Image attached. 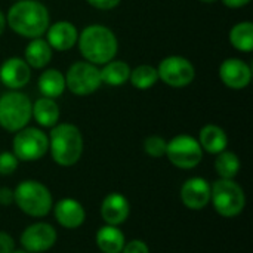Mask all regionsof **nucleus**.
<instances>
[{
	"label": "nucleus",
	"mask_w": 253,
	"mask_h": 253,
	"mask_svg": "<svg viewBox=\"0 0 253 253\" xmlns=\"http://www.w3.org/2000/svg\"><path fill=\"white\" fill-rule=\"evenodd\" d=\"M49 24V10L39 0H16L6 13V25L25 39L42 37Z\"/></svg>",
	"instance_id": "nucleus-1"
},
{
	"label": "nucleus",
	"mask_w": 253,
	"mask_h": 253,
	"mask_svg": "<svg viewBox=\"0 0 253 253\" xmlns=\"http://www.w3.org/2000/svg\"><path fill=\"white\" fill-rule=\"evenodd\" d=\"M77 44L82 56L93 65L110 62L119 52V40L114 31L101 24L84 27L82 33H79Z\"/></svg>",
	"instance_id": "nucleus-2"
},
{
	"label": "nucleus",
	"mask_w": 253,
	"mask_h": 253,
	"mask_svg": "<svg viewBox=\"0 0 253 253\" xmlns=\"http://www.w3.org/2000/svg\"><path fill=\"white\" fill-rule=\"evenodd\" d=\"M49 153L52 160L62 168L74 166L83 154L84 142L80 129L73 123H58L50 127Z\"/></svg>",
	"instance_id": "nucleus-3"
},
{
	"label": "nucleus",
	"mask_w": 253,
	"mask_h": 253,
	"mask_svg": "<svg viewBox=\"0 0 253 253\" xmlns=\"http://www.w3.org/2000/svg\"><path fill=\"white\" fill-rule=\"evenodd\" d=\"M13 203L22 213L31 218H44L52 212L53 197L43 182L24 179L13 190Z\"/></svg>",
	"instance_id": "nucleus-4"
},
{
	"label": "nucleus",
	"mask_w": 253,
	"mask_h": 253,
	"mask_svg": "<svg viewBox=\"0 0 253 253\" xmlns=\"http://www.w3.org/2000/svg\"><path fill=\"white\" fill-rule=\"evenodd\" d=\"M211 203L222 218H236L246 208V194L234 179H216L211 184Z\"/></svg>",
	"instance_id": "nucleus-5"
},
{
	"label": "nucleus",
	"mask_w": 253,
	"mask_h": 253,
	"mask_svg": "<svg viewBox=\"0 0 253 253\" xmlns=\"http://www.w3.org/2000/svg\"><path fill=\"white\" fill-rule=\"evenodd\" d=\"M33 102L24 92L9 90L0 96V127L6 132L15 133L31 120Z\"/></svg>",
	"instance_id": "nucleus-6"
},
{
	"label": "nucleus",
	"mask_w": 253,
	"mask_h": 253,
	"mask_svg": "<svg viewBox=\"0 0 253 253\" xmlns=\"http://www.w3.org/2000/svg\"><path fill=\"white\" fill-rule=\"evenodd\" d=\"M49 151V138L39 129L25 126L15 132L12 139V153L19 162H37Z\"/></svg>",
	"instance_id": "nucleus-7"
},
{
	"label": "nucleus",
	"mask_w": 253,
	"mask_h": 253,
	"mask_svg": "<svg viewBox=\"0 0 253 253\" xmlns=\"http://www.w3.org/2000/svg\"><path fill=\"white\" fill-rule=\"evenodd\" d=\"M203 150L199 141L187 133H181L168 141L166 157L178 169L190 170L197 168L203 160Z\"/></svg>",
	"instance_id": "nucleus-8"
},
{
	"label": "nucleus",
	"mask_w": 253,
	"mask_h": 253,
	"mask_svg": "<svg viewBox=\"0 0 253 253\" xmlns=\"http://www.w3.org/2000/svg\"><path fill=\"white\" fill-rule=\"evenodd\" d=\"M64 77L67 89L76 96L92 95L102 84L98 65L87 61H77L71 64Z\"/></svg>",
	"instance_id": "nucleus-9"
},
{
	"label": "nucleus",
	"mask_w": 253,
	"mask_h": 253,
	"mask_svg": "<svg viewBox=\"0 0 253 253\" xmlns=\"http://www.w3.org/2000/svg\"><path fill=\"white\" fill-rule=\"evenodd\" d=\"M159 79L170 87H187L196 79V67L181 55H170L160 61L157 67Z\"/></svg>",
	"instance_id": "nucleus-10"
},
{
	"label": "nucleus",
	"mask_w": 253,
	"mask_h": 253,
	"mask_svg": "<svg viewBox=\"0 0 253 253\" xmlns=\"http://www.w3.org/2000/svg\"><path fill=\"white\" fill-rule=\"evenodd\" d=\"M58 240L55 227L49 222H34L24 228L19 236L21 248L28 253H44L50 251Z\"/></svg>",
	"instance_id": "nucleus-11"
},
{
	"label": "nucleus",
	"mask_w": 253,
	"mask_h": 253,
	"mask_svg": "<svg viewBox=\"0 0 253 253\" xmlns=\"http://www.w3.org/2000/svg\"><path fill=\"white\" fill-rule=\"evenodd\" d=\"M179 197L187 209L203 211L211 203V182L202 176H193L182 184Z\"/></svg>",
	"instance_id": "nucleus-12"
},
{
	"label": "nucleus",
	"mask_w": 253,
	"mask_h": 253,
	"mask_svg": "<svg viewBox=\"0 0 253 253\" xmlns=\"http://www.w3.org/2000/svg\"><path fill=\"white\" fill-rule=\"evenodd\" d=\"M219 79L227 87L240 90L251 84L252 68L240 58H227L219 65Z\"/></svg>",
	"instance_id": "nucleus-13"
},
{
	"label": "nucleus",
	"mask_w": 253,
	"mask_h": 253,
	"mask_svg": "<svg viewBox=\"0 0 253 253\" xmlns=\"http://www.w3.org/2000/svg\"><path fill=\"white\" fill-rule=\"evenodd\" d=\"M31 80V68L24 58L10 56L0 65V82L9 90H19Z\"/></svg>",
	"instance_id": "nucleus-14"
},
{
	"label": "nucleus",
	"mask_w": 253,
	"mask_h": 253,
	"mask_svg": "<svg viewBox=\"0 0 253 253\" xmlns=\"http://www.w3.org/2000/svg\"><path fill=\"white\" fill-rule=\"evenodd\" d=\"M44 34L49 46L58 52L71 50L79 39V30L76 28V25L71 21H65V19L49 24Z\"/></svg>",
	"instance_id": "nucleus-15"
},
{
	"label": "nucleus",
	"mask_w": 253,
	"mask_h": 253,
	"mask_svg": "<svg viewBox=\"0 0 253 253\" xmlns=\"http://www.w3.org/2000/svg\"><path fill=\"white\" fill-rule=\"evenodd\" d=\"M101 218L107 225L120 227L125 224L130 215V205L125 194L122 193H110L104 197L101 208Z\"/></svg>",
	"instance_id": "nucleus-16"
},
{
	"label": "nucleus",
	"mask_w": 253,
	"mask_h": 253,
	"mask_svg": "<svg viewBox=\"0 0 253 253\" xmlns=\"http://www.w3.org/2000/svg\"><path fill=\"white\" fill-rule=\"evenodd\" d=\"M56 222L67 230H76L82 227L86 221V211L83 205L71 197L61 199L52 208Z\"/></svg>",
	"instance_id": "nucleus-17"
},
{
	"label": "nucleus",
	"mask_w": 253,
	"mask_h": 253,
	"mask_svg": "<svg viewBox=\"0 0 253 253\" xmlns=\"http://www.w3.org/2000/svg\"><path fill=\"white\" fill-rule=\"evenodd\" d=\"M199 144L203 151L209 154H219L228 147V135L218 125H206L200 129Z\"/></svg>",
	"instance_id": "nucleus-18"
},
{
	"label": "nucleus",
	"mask_w": 253,
	"mask_h": 253,
	"mask_svg": "<svg viewBox=\"0 0 253 253\" xmlns=\"http://www.w3.org/2000/svg\"><path fill=\"white\" fill-rule=\"evenodd\" d=\"M52 55H53V49L49 46L46 39L36 37V39H30L28 44L25 46L24 61L30 65V68L40 70L50 62Z\"/></svg>",
	"instance_id": "nucleus-19"
},
{
	"label": "nucleus",
	"mask_w": 253,
	"mask_h": 253,
	"mask_svg": "<svg viewBox=\"0 0 253 253\" xmlns=\"http://www.w3.org/2000/svg\"><path fill=\"white\" fill-rule=\"evenodd\" d=\"M59 116H61V110L55 99L42 96L33 102L31 119H34L36 123L40 125L42 127H49V129L53 127L55 125H58Z\"/></svg>",
	"instance_id": "nucleus-20"
},
{
	"label": "nucleus",
	"mask_w": 253,
	"mask_h": 253,
	"mask_svg": "<svg viewBox=\"0 0 253 253\" xmlns=\"http://www.w3.org/2000/svg\"><path fill=\"white\" fill-rule=\"evenodd\" d=\"M95 243L102 253H122L126 237L119 227L105 224L104 227L98 228L95 234Z\"/></svg>",
	"instance_id": "nucleus-21"
},
{
	"label": "nucleus",
	"mask_w": 253,
	"mask_h": 253,
	"mask_svg": "<svg viewBox=\"0 0 253 253\" xmlns=\"http://www.w3.org/2000/svg\"><path fill=\"white\" fill-rule=\"evenodd\" d=\"M39 90L43 96L56 99L59 98L64 90L67 89L65 86V77L58 68H47L44 70L37 80Z\"/></svg>",
	"instance_id": "nucleus-22"
},
{
	"label": "nucleus",
	"mask_w": 253,
	"mask_h": 253,
	"mask_svg": "<svg viewBox=\"0 0 253 253\" xmlns=\"http://www.w3.org/2000/svg\"><path fill=\"white\" fill-rule=\"evenodd\" d=\"M130 70L132 68L129 67L127 62L120 59H111L110 62L104 64L102 68L99 70L101 82L102 84L113 86V87L123 86L126 82H129Z\"/></svg>",
	"instance_id": "nucleus-23"
},
{
	"label": "nucleus",
	"mask_w": 253,
	"mask_h": 253,
	"mask_svg": "<svg viewBox=\"0 0 253 253\" xmlns=\"http://www.w3.org/2000/svg\"><path fill=\"white\" fill-rule=\"evenodd\" d=\"M230 43L234 49L243 53L253 50V24L252 21H242L231 27L228 34Z\"/></svg>",
	"instance_id": "nucleus-24"
},
{
	"label": "nucleus",
	"mask_w": 253,
	"mask_h": 253,
	"mask_svg": "<svg viewBox=\"0 0 253 253\" xmlns=\"http://www.w3.org/2000/svg\"><path fill=\"white\" fill-rule=\"evenodd\" d=\"M213 166H215V172L218 173L219 178H222V179H234L240 172L242 162H240L239 156L234 151L224 150L222 153L216 154Z\"/></svg>",
	"instance_id": "nucleus-25"
},
{
	"label": "nucleus",
	"mask_w": 253,
	"mask_h": 253,
	"mask_svg": "<svg viewBox=\"0 0 253 253\" xmlns=\"http://www.w3.org/2000/svg\"><path fill=\"white\" fill-rule=\"evenodd\" d=\"M157 80H159V73H157V68L153 65L142 64L130 70L129 82L133 87L139 90H147L153 87L157 83Z\"/></svg>",
	"instance_id": "nucleus-26"
},
{
	"label": "nucleus",
	"mask_w": 253,
	"mask_h": 253,
	"mask_svg": "<svg viewBox=\"0 0 253 253\" xmlns=\"http://www.w3.org/2000/svg\"><path fill=\"white\" fill-rule=\"evenodd\" d=\"M142 147H144L145 154H148L153 159H160V157H165L166 154L168 141L160 135H150L144 139Z\"/></svg>",
	"instance_id": "nucleus-27"
},
{
	"label": "nucleus",
	"mask_w": 253,
	"mask_h": 253,
	"mask_svg": "<svg viewBox=\"0 0 253 253\" xmlns=\"http://www.w3.org/2000/svg\"><path fill=\"white\" fill-rule=\"evenodd\" d=\"M19 166V160L15 157L12 151H1L0 153V175L9 176L12 175Z\"/></svg>",
	"instance_id": "nucleus-28"
},
{
	"label": "nucleus",
	"mask_w": 253,
	"mask_h": 253,
	"mask_svg": "<svg viewBox=\"0 0 253 253\" xmlns=\"http://www.w3.org/2000/svg\"><path fill=\"white\" fill-rule=\"evenodd\" d=\"M122 253H150V248L144 240L133 239L125 243Z\"/></svg>",
	"instance_id": "nucleus-29"
},
{
	"label": "nucleus",
	"mask_w": 253,
	"mask_h": 253,
	"mask_svg": "<svg viewBox=\"0 0 253 253\" xmlns=\"http://www.w3.org/2000/svg\"><path fill=\"white\" fill-rule=\"evenodd\" d=\"M16 249L15 239L7 231H0V253H12Z\"/></svg>",
	"instance_id": "nucleus-30"
},
{
	"label": "nucleus",
	"mask_w": 253,
	"mask_h": 253,
	"mask_svg": "<svg viewBox=\"0 0 253 253\" xmlns=\"http://www.w3.org/2000/svg\"><path fill=\"white\" fill-rule=\"evenodd\" d=\"M92 7L99 10H111L120 4L122 0H86Z\"/></svg>",
	"instance_id": "nucleus-31"
},
{
	"label": "nucleus",
	"mask_w": 253,
	"mask_h": 253,
	"mask_svg": "<svg viewBox=\"0 0 253 253\" xmlns=\"http://www.w3.org/2000/svg\"><path fill=\"white\" fill-rule=\"evenodd\" d=\"M13 205V190L7 187H0V206H10Z\"/></svg>",
	"instance_id": "nucleus-32"
},
{
	"label": "nucleus",
	"mask_w": 253,
	"mask_h": 253,
	"mask_svg": "<svg viewBox=\"0 0 253 253\" xmlns=\"http://www.w3.org/2000/svg\"><path fill=\"white\" fill-rule=\"evenodd\" d=\"M221 1L230 9H237V7H243V6L249 4L252 0H221Z\"/></svg>",
	"instance_id": "nucleus-33"
},
{
	"label": "nucleus",
	"mask_w": 253,
	"mask_h": 253,
	"mask_svg": "<svg viewBox=\"0 0 253 253\" xmlns=\"http://www.w3.org/2000/svg\"><path fill=\"white\" fill-rule=\"evenodd\" d=\"M4 28H6V16H4V13L0 10V36L3 34Z\"/></svg>",
	"instance_id": "nucleus-34"
},
{
	"label": "nucleus",
	"mask_w": 253,
	"mask_h": 253,
	"mask_svg": "<svg viewBox=\"0 0 253 253\" xmlns=\"http://www.w3.org/2000/svg\"><path fill=\"white\" fill-rule=\"evenodd\" d=\"M199 1H202V3H208V4H211V3H215V1H218V0H199Z\"/></svg>",
	"instance_id": "nucleus-35"
},
{
	"label": "nucleus",
	"mask_w": 253,
	"mask_h": 253,
	"mask_svg": "<svg viewBox=\"0 0 253 253\" xmlns=\"http://www.w3.org/2000/svg\"><path fill=\"white\" fill-rule=\"evenodd\" d=\"M12 253H28L27 251H24V249H15Z\"/></svg>",
	"instance_id": "nucleus-36"
}]
</instances>
